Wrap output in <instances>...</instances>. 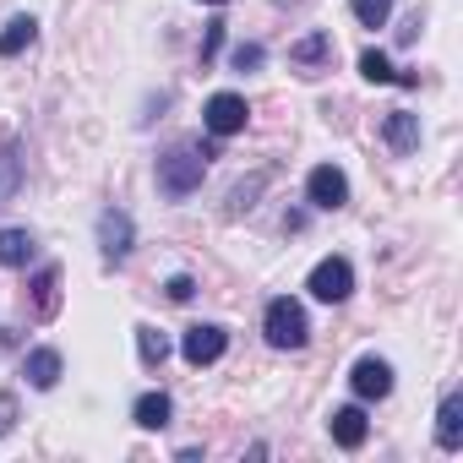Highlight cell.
I'll list each match as a JSON object with an SVG mask.
<instances>
[{
	"label": "cell",
	"instance_id": "obj_16",
	"mask_svg": "<svg viewBox=\"0 0 463 463\" xmlns=\"http://www.w3.org/2000/svg\"><path fill=\"white\" fill-rule=\"evenodd\" d=\"M327 55H333V39H327V33H311V39H300V44L289 50V61H295L306 77H311V66H322Z\"/></svg>",
	"mask_w": 463,
	"mask_h": 463
},
{
	"label": "cell",
	"instance_id": "obj_23",
	"mask_svg": "<svg viewBox=\"0 0 463 463\" xmlns=\"http://www.w3.org/2000/svg\"><path fill=\"white\" fill-rule=\"evenodd\" d=\"M218 44H223V23H213V28H207V39H202V61H213V55H218Z\"/></svg>",
	"mask_w": 463,
	"mask_h": 463
},
{
	"label": "cell",
	"instance_id": "obj_11",
	"mask_svg": "<svg viewBox=\"0 0 463 463\" xmlns=\"http://www.w3.org/2000/svg\"><path fill=\"white\" fill-rule=\"evenodd\" d=\"M33 262V235L28 229H0V268H28Z\"/></svg>",
	"mask_w": 463,
	"mask_h": 463
},
{
	"label": "cell",
	"instance_id": "obj_10",
	"mask_svg": "<svg viewBox=\"0 0 463 463\" xmlns=\"http://www.w3.org/2000/svg\"><path fill=\"white\" fill-rule=\"evenodd\" d=\"M327 430H333V441H338V447H349V452H354V447L365 441V430H371V425H365V414H360V409H333Z\"/></svg>",
	"mask_w": 463,
	"mask_h": 463
},
{
	"label": "cell",
	"instance_id": "obj_9",
	"mask_svg": "<svg viewBox=\"0 0 463 463\" xmlns=\"http://www.w3.org/2000/svg\"><path fill=\"white\" fill-rule=\"evenodd\" d=\"M436 441H441L447 452L463 447V392H447V398H441V409H436Z\"/></svg>",
	"mask_w": 463,
	"mask_h": 463
},
{
	"label": "cell",
	"instance_id": "obj_26",
	"mask_svg": "<svg viewBox=\"0 0 463 463\" xmlns=\"http://www.w3.org/2000/svg\"><path fill=\"white\" fill-rule=\"evenodd\" d=\"M207 6H223V0H207Z\"/></svg>",
	"mask_w": 463,
	"mask_h": 463
},
{
	"label": "cell",
	"instance_id": "obj_13",
	"mask_svg": "<svg viewBox=\"0 0 463 463\" xmlns=\"http://www.w3.org/2000/svg\"><path fill=\"white\" fill-rule=\"evenodd\" d=\"M23 376H28L39 392H50V387L61 382V354H55V349H33L28 365H23Z\"/></svg>",
	"mask_w": 463,
	"mask_h": 463
},
{
	"label": "cell",
	"instance_id": "obj_8",
	"mask_svg": "<svg viewBox=\"0 0 463 463\" xmlns=\"http://www.w3.org/2000/svg\"><path fill=\"white\" fill-rule=\"evenodd\" d=\"M349 387H354L360 398H387V392H392V365H387V360H371V354H365V360H360V365L349 371Z\"/></svg>",
	"mask_w": 463,
	"mask_h": 463
},
{
	"label": "cell",
	"instance_id": "obj_21",
	"mask_svg": "<svg viewBox=\"0 0 463 463\" xmlns=\"http://www.w3.org/2000/svg\"><path fill=\"white\" fill-rule=\"evenodd\" d=\"M354 17H360L365 28H382V23L392 17V0H354Z\"/></svg>",
	"mask_w": 463,
	"mask_h": 463
},
{
	"label": "cell",
	"instance_id": "obj_19",
	"mask_svg": "<svg viewBox=\"0 0 463 463\" xmlns=\"http://www.w3.org/2000/svg\"><path fill=\"white\" fill-rule=\"evenodd\" d=\"M137 349H142V365H164L169 360V338L158 327H137Z\"/></svg>",
	"mask_w": 463,
	"mask_h": 463
},
{
	"label": "cell",
	"instance_id": "obj_4",
	"mask_svg": "<svg viewBox=\"0 0 463 463\" xmlns=\"http://www.w3.org/2000/svg\"><path fill=\"white\" fill-rule=\"evenodd\" d=\"M202 120H207V131H213V137H235V131H246L251 104H246L241 93H213V99H207V109H202Z\"/></svg>",
	"mask_w": 463,
	"mask_h": 463
},
{
	"label": "cell",
	"instance_id": "obj_24",
	"mask_svg": "<svg viewBox=\"0 0 463 463\" xmlns=\"http://www.w3.org/2000/svg\"><path fill=\"white\" fill-rule=\"evenodd\" d=\"M235 66H241V71H246V66H262V44H241V50H235Z\"/></svg>",
	"mask_w": 463,
	"mask_h": 463
},
{
	"label": "cell",
	"instance_id": "obj_3",
	"mask_svg": "<svg viewBox=\"0 0 463 463\" xmlns=\"http://www.w3.org/2000/svg\"><path fill=\"white\" fill-rule=\"evenodd\" d=\"M306 289H311L317 300H327V306H338V300H349V289H354V268H349L344 257H327V262H317V268H311V279H306Z\"/></svg>",
	"mask_w": 463,
	"mask_h": 463
},
{
	"label": "cell",
	"instance_id": "obj_5",
	"mask_svg": "<svg viewBox=\"0 0 463 463\" xmlns=\"http://www.w3.org/2000/svg\"><path fill=\"white\" fill-rule=\"evenodd\" d=\"M131 218L120 213V207H109V213H99V251H104V262H126V251H131Z\"/></svg>",
	"mask_w": 463,
	"mask_h": 463
},
{
	"label": "cell",
	"instance_id": "obj_14",
	"mask_svg": "<svg viewBox=\"0 0 463 463\" xmlns=\"http://www.w3.org/2000/svg\"><path fill=\"white\" fill-rule=\"evenodd\" d=\"M61 311V268H44L33 279V317H55Z\"/></svg>",
	"mask_w": 463,
	"mask_h": 463
},
{
	"label": "cell",
	"instance_id": "obj_6",
	"mask_svg": "<svg viewBox=\"0 0 463 463\" xmlns=\"http://www.w3.org/2000/svg\"><path fill=\"white\" fill-rule=\"evenodd\" d=\"M306 196H311L322 213L344 207V202H349V180H344V169H333V164H317V169H311V180H306Z\"/></svg>",
	"mask_w": 463,
	"mask_h": 463
},
{
	"label": "cell",
	"instance_id": "obj_12",
	"mask_svg": "<svg viewBox=\"0 0 463 463\" xmlns=\"http://www.w3.org/2000/svg\"><path fill=\"white\" fill-rule=\"evenodd\" d=\"M387 142H392V153H414V147H420V115L392 109V115H387Z\"/></svg>",
	"mask_w": 463,
	"mask_h": 463
},
{
	"label": "cell",
	"instance_id": "obj_15",
	"mask_svg": "<svg viewBox=\"0 0 463 463\" xmlns=\"http://www.w3.org/2000/svg\"><path fill=\"white\" fill-rule=\"evenodd\" d=\"M169 414H175L169 392H142V398H137V425H142V430H164Z\"/></svg>",
	"mask_w": 463,
	"mask_h": 463
},
{
	"label": "cell",
	"instance_id": "obj_22",
	"mask_svg": "<svg viewBox=\"0 0 463 463\" xmlns=\"http://www.w3.org/2000/svg\"><path fill=\"white\" fill-rule=\"evenodd\" d=\"M12 425H17V398L0 392V436H12Z\"/></svg>",
	"mask_w": 463,
	"mask_h": 463
},
{
	"label": "cell",
	"instance_id": "obj_1",
	"mask_svg": "<svg viewBox=\"0 0 463 463\" xmlns=\"http://www.w3.org/2000/svg\"><path fill=\"white\" fill-rule=\"evenodd\" d=\"M207 158H213V147H202V142H180V147H169L164 158H158V191L164 196H191L196 185H202V175H207Z\"/></svg>",
	"mask_w": 463,
	"mask_h": 463
},
{
	"label": "cell",
	"instance_id": "obj_18",
	"mask_svg": "<svg viewBox=\"0 0 463 463\" xmlns=\"http://www.w3.org/2000/svg\"><path fill=\"white\" fill-rule=\"evenodd\" d=\"M23 185V147H6L0 153V207H6Z\"/></svg>",
	"mask_w": 463,
	"mask_h": 463
},
{
	"label": "cell",
	"instance_id": "obj_20",
	"mask_svg": "<svg viewBox=\"0 0 463 463\" xmlns=\"http://www.w3.org/2000/svg\"><path fill=\"white\" fill-rule=\"evenodd\" d=\"M360 71H365V82H398V71H392V61L382 50H365L360 55Z\"/></svg>",
	"mask_w": 463,
	"mask_h": 463
},
{
	"label": "cell",
	"instance_id": "obj_7",
	"mask_svg": "<svg viewBox=\"0 0 463 463\" xmlns=\"http://www.w3.org/2000/svg\"><path fill=\"white\" fill-rule=\"evenodd\" d=\"M223 349H229V333H223V327H213V322L191 327V333H185V344H180L185 365H213V360H218Z\"/></svg>",
	"mask_w": 463,
	"mask_h": 463
},
{
	"label": "cell",
	"instance_id": "obj_2",
	"mask_svg": "<svg viewBox=\"0 0 463 463\" xmlns=\"http://www.w3.org/2000/svg\"><path fill=\"white\" fill-rule=\"evenodd\" d=\"M262 333H268V344H273V349H306V338H311V322H306V306H300V300H289V295H279V300H268V317H262Z\"/></svg>",
	"mask_w": 463,
	"mask_h": 463
},
{
	"label": "cell",
	"instance_id": "obj_17",
	"mask_svg": "<svg viewBox=\"0 0 463 463\" xmlns=\"http://www.w3.org/2000/svg\"><path fill=\"white\" fill-rule=\"evenodd\" d=\"M33 33H39L33 17H12L6 28H0V55H23V50L33 44Z\"/></svg>",
	"mask_w": 463,
	"mask_h": 463
},
{
	"label": "cell",
	"instance_id": "obj_25",
	"mask_svg": "<svg viewBox=\"0 0 463 463\" xmlns=\"http://www.w3.org/2000/svg\"><path fill=\"white\" fill-rule=\"evenodd\" d=\"M191 295H196V284H191L185 273H180V279H169V300H180V306H185Z\"/></svg>",
	"mask_w": 463,
	"mask_h": 463
}]
</instances>
